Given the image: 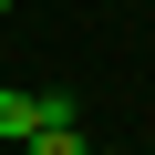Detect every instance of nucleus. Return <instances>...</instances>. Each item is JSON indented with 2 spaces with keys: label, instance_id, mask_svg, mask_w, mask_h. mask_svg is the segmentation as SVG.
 Segmentation results:
<instances>
[{
  "label": "nucleus",
  "instance_id": "nucleus-3",
  "mask_svg": "<svg viewBox=\"0 0 155 155\" xmlns=\"http://www.w3.org/2000/svg\"><path fill=\"white\" fill-rule=\"evenodd\" d=\"M0 11H11V0H0Z\"/></svg>",
  "mask_w": 155,
  "mask_h": 155
},
{
  "label": "nucleus",
  "instance_id": "nucleus-1",
  "mask_svg": "<svg viewBox=\"0 0 155 155\" xmlns=\"http://www.w3.org/2000/svg\"><path fill=\"white\" fill-rule=\"evenodd\" d=\"M0 134H11V145H31V134H41V93L0 83Z\"/></svg>",
  "mask_w": 155,
  "mask_h": 155
},
{
  "label": "nucleus",
  "instance_id": "nucleus-2",
  "mask_svg": "<svg viewBox=\"0 0 155 155\" xmlns=\"http://www.w3.org/2000/svg\"><path fill=\"white\" fill-rule=\"evenodd\" d=\"M21 155H93V145H83V124H41V134H31Z\"/></svg>",
  "mask_w": 155,
  "mask_h": 155
}]
</instances>
